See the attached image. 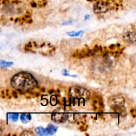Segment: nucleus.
Here are the masks:
<instances>
[{"instance_id": "nucleus-8", "label": "nucleus", "mask_w": 136, "mask_h": 136, "mask_svg": "<svg viewBox=\"0 0 136 136\" xmlns=\"http://www.w3.org/2000/svg\"><path fill=\"white\" fill-rule=\"evenodd\" d=\"M124 39L129 43H134L135 42V33L134 32H127L124 34Z\"/></svg>"}, {"instance_id": "nucleus-3", "label": "nucleus", "mask_w": 136, "mask_h": 136, "mask_svg": "<svg viewBox=\"0 0 136 136\" xmlns=\"http://www.w3.org/2000/svg\"><path fill=\"white\" fill-rule=\"evenodd\" d=\"M76 120V114H69L64 112V109L59 108L54 111L52 115V120L58 124H62L67 121L68 120Z\"/></svg>"}, {"instance_id": "nucleus-10", "label": "nucleus", "mask_w": 136, "mask_h": 136, "mask_svg": "<svg viewBox=\"0 0 136 136\" xmlns=\"http://www.w3.org/2000/svg\"><path fill=\"white\" fill-rule=\"evenodd\" d=\"M20 119L23 124H26L30 121L31 119V116L29 114H23L20 116Z\"/></svg>"}, {"instance_id": "nucleus-21", "label": "nucleus", "mask_w": 136, "mask_h": 136, "mask_svg": "<svg viewBox=\"0 0 136 136\" xmlns=\"http://www.w3.org/2000/svg\"><path fill=\"white\" fill-rule=\"evenodd\" d=\"M12 95L14 98H17V96H18V92H17L16 90H13V91L12 92Z\"/></svg>"}, {"instance_id": "nucleus-24", "label": "nucleus", "mask_w": 136, "mask_h": 136, "mask_svg": "<svg viewBox=\"0 0 136 136\" xmlns=\"http://www.w3.org/2000/svg\"><path fill=\"white\" fill-rule=\"evenodd\" d=\"M53 92V90H50L49 91V93H52Z\"/></svg>"}, {"instance_id": "nucleus-17", "label": "nucleus", "mask_w": 136, "mask_h": 136, "mask_svg": "<svg viewBox=\"0 0 136 136\" xmlns=\"http://www.w3.org/2000/svg\"><path fill=\"white\" fill-rule=\"evenodd\" d=\"M78 129H79V130L81 131V132H85V131L87 130V129H88V126H87L86 125L82 124V125H81V126H80Z\"/></svg>"}, {"instance_id": "nucleus-9", "label": "nucleus", "mask_w": 136, "mask_h": 136, "mask_svg": "<svg viewBox=\"0 0 136 136\" xmlns=\"http://www.w3.org/2000/svg\"><path fill=\"white\" fill-rule=\"evenodd\" d=\"M45 130H46L47 135H52L57 132V127H56V126H53V125L50 124V125H49V126H47V127L45 129Z\"/></svg>"}, {"instance_id": "nucleus-11", "label": "nucleus", "mask_w": 136, "mask_h": 136, "mask_svg": "<svg viewBox=\"0 0 136 136\" xmlns=\"http://www.w3.org/2000/svg\"><path fill=\"white\" fill-rule=\"evenodd\" d=\"M35 132L39 135H47L45 129H44L43 127H37L35 129Z\"/></svg>"}, {"instance_id": "nucleus-12", "label": "nucleus", "mask_w": 136, "mask_h": 136, "mask_svg": "<svg viewBox=\"0 0 136 136\" xmlns=\"http://www.w3.org/2000/svg\"><path fill=\"white\" fill-rule=\"evenodd\" d=\"M8 118L9 120H11L13 121H16L18 120L19 114H8Z\"/></svg>"}, {"instance_id": "nucleus-18", "label": "nucleus", "mask_w": 136, "mask_h": 136, "mask_svg": "<svg viewBox=\"0 0 136 136\" xmlns=\"http://www.w3.org/2000/svg\"><path fill=\"white\" fill-rule=\"evenodd\" d=\"M46 3H47V2H46V0H42V1L39 2V8H43V7L46 5Z\"/></svg>"}, {"instance_id": "nucleus-14", "label": "nucleus", "mask_w": 136, "mask_h": 136, "mask_svg": "<svg viewBox=\"0 0 136 136\" xmlns=\"http://www.w3.org/2000/svg\"><path fill=\"white\" fill-rule=\"evenodd\" d=\"M82 33H83V31H78V32L72 31V32H69V33H67V34L69 35H70V36L76 37V36H79V35H80Z\"/></svg>"}, {"instance_id": "nucleus-7", "label": "nucleus", "mask_w": 136, "mask_h": 136, "mask_svg": "<svg viewBox=\"0 0 136 136\" xmlns=\"http://www.w3.org/2000/svg\"><path fill=\"white\" fill-rule=\"evenodd\" d=\"M113 110V112L111 114L113 118H118L120 116H125L126 115V110L123 106H118V107H114L111 108Z\"/></svg>"}, {"instance_id": "nucleus-6", "label": "nucleus", "mask_w": 136, "mask_h": 136, "mask_svg": "<svg viewBox=\"0 0 136 136\" xmlns=\"http://www.w3.org/2000/svg\"><path fill=\"white\" fill-rule=\"evenodd\" d=\"M110 9L108 2H98L94 5L93 10L96 14H101L107 12Z\"/></svg>"}, {"instance_id": "nucleus-19", "label": "nucleus", "mask_w": 136, "mask_h": 136, "mask_svg": "<svg viewBox=\"0 0 136 136\" xmlns=\"http://www.w3.org/2000/svg\"><path fill=\"white\" fill-rule=\"evenodd\" d=\"M33 135V133H32V132H29V131H27V130H26V131H23V132L21 133V135L25 136V135Z\"/></svg>"}, {"instance_id": "nucleus-15", "label": "nucleus", "mask_w": 136, "mask_h": 136, "mask_svg": "<svg viewBox=\"0 0 136 136\" xmlns=\"http://www.w3.org/2000/svg\"><path fill=\"white\" fill-rule=\"evenodd\" d=\"M51 104L52 106H55L57 104V98L55 95H52L51 97Z\"/></svg>"}, {"instance_id": "nucleus-23", "label": "nucleus", "mask_w": 136, "mask_h": 136, "mask_svg": "<svg viewBox=\"0 0 136 136\" xmlns=\"http://www.w3.org/2000/svg\"><path fill=\"white\" fill-rule=\"evenodd\" d=\"M2 130L1 128H0V135L2 134Z\"/></svg>"}, {"instance_id": "nucleus-5", "label": "nucleus", "mask_w": 136, "mask_h": 136, "mask_svg": "<svg viewBox=\"0 0 136 136\" xmlns=\"http://www.w3.org/2000/svg\"><path fill=\"white\" fill-rule=\"evenodd\" d=\"M92 106L93 110L96 112H102L104 106L102 98L100 95H95L92 99Z\"/></svg>"}, {"instance_id": "nucleus-16", "label": "nucleus", "mask_w": 136, "mask_h": 136, "mask_svg": "<svg viewBox=\"0 0 136 136\" xmlns=\"http://www.w3.org/2000/svg\"><path fill=\"white\" fill-rule=\"evenodd\" d=\"M33 47V45H32L31 43H27V45L25 46V48H24V50L26 51H31V48Z\"/></svg>"}, {"instance_id": "nucleus-2", "label": "nucleus", "mask_w": 136, "mask_h": 136, "mask_svg": "<svg viewBox=\"0 0 136 136\" xmlns=\"http://www.w3.org/2000/svg\"><path fill=\"white\" fill-rule=\"evenodd\" d=\"M70 104L75 106L84 105L90 97V93L87 89L81 86H74L70 88L69 91Z\"/></svg>"}, {"instance_id": "nucleus-13", "label": "nucleus", "mask_w": 136, "mask_h": 136, "mask_svg": "<svg viewBox=\"0 0 136 136\" xmlns=\"http://www.w3.org/2000/svg\"><path fill=\"white\" fill-rule=\"evenodd\" d=\"M11 65H13V63H11V62H6L2 60H0V66L2 68L9 67Z\"/></svg>"}, {"instance_id": "nucleus-22", "label": "nucleus", "mask_w": 136, "mask_h": 136, "mask_svg": "<svg viewBox=\"0 0 136 136\" xmlns=\"http://www.w3.org/2000/svg\"><path fill=\"white\" fill-rule=\"evenodd\" d=\"M30 4H31V5L33 7V8H35V7H37V4H36V3H35V2H31Z\"/></svg>"}, {"instance_id": "nucleus-4", "label": "nucleus", "mask_w": 136, "mask_h": 136, "mask_svg": "<svg viewBox=\"0 0 136 136\" xmlns=\"http://www.w3.org/2000/svg\"><path fill=\"white\" fill-rule=\"evenodd\" d=\"M108 104L111 108L123 106L125 104V99L120 95H114L108 98Z\"/></svg>"}, {"instance_id": "nucleus-20", "label": "nucleus", "mask_w": 136, "mask_h": 136, "mask_svg": "<svg viewBox=\"0 0 136 136\" xmlns=\"http://www.w3.org/2000/svg\"><path fill=\"white\" fill-rule=\"evenodd\" d=\"M130 113H131V115H132L133 118H135L136 112H135V110L134 108L130 110Z\"/></svg>"}, {"instance_id": "nucleus-1", "label": "nucleus", "mask_w": 136, "mask_h": 136, "mask_svg": "<svg viewBox=\"0 0 136 136\" xmlns=\"http://www.w3.org/2000/svg\"><path fill=\"white\" fill-rule=\"evenodd\" d=\"M11 85L20 92H25L37 86V82L31 74L21 72L14 75L11 80Z\"/></svg>"}]
</instances>
